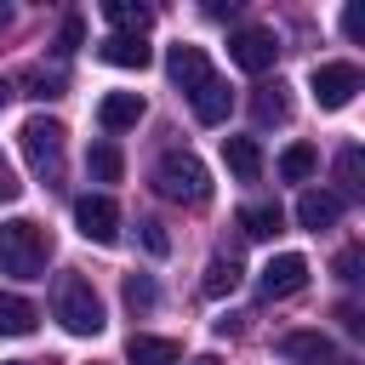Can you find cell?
I'll return each mask as SVG.
<instances>
[{
  "label": "cell",
  "instance_id": "obj_1",
  "mask_svg": "<svg viewBox=\"0 0 365 365\" xmlns=\"http://www.w3.org/2000/svg\"><path fill=\"white\" fill-rule=\"evenodd\" d=\"M46 257H51V240H46L40 222H29V217L0 222V274H11V279H46Z\"/></svg>",
  "mask_w": 365,
  "mask_h": 365
},
{
  "label": "cell",
  "instance_id": "obj_2",
  "mask_svg": "<svg viewBox=\"0 0 365 365\" xmlns=\"http://www.w3.org/2000/svg\"><path fill=\"white\" fill-rule=\"evenodd\" d=\"M51 314L63 319L68 336H97L103 331V302H97V291H91L86 274H63L51 285Z\"/></svg>",
  "mask_w": 365,
  "mask_h": 365
},
{
  "label": "cell",
  "instance_id": "obj_3",
  "mask_svg": "<svg viewBox=\"0 0 365 365\" xmlns=\"http://www.w3.org/2000/svg\"><path fill=\"white\" fill-rule=\"evenodd\" d=\"M154 188H160L165 200H177V205H200V200L211 194V171H205L188 148H165L160 165H154Z\"/></svg>",
  "mask_w": 365,
  "mask_h": 365
},
{
  "label": "cell",
  "instance_id": "obj_4",
  "mask_svg": "<svg viewBox=\"0 0 365 365\" xmlns=\"http://www.w3.org/2000/svg\"><path fill=\"white\" fill-rule=\"evenodd\" d=\"M17 143H23V160H29V171H34L40 182H57V177H63V125H57V120H46V114L23 120Z\"/></svg>",
  "mask_w": 365,
  "mask_h": 365
},
{
  "label": "cell",
  "instance_id": "obj_5",
  "mask_svg": "<svg viewBox=\"0 0 365 365\" xmlns=\"http://www.w3.org/2000/svg\"><path fill=\"white\" fill-rule=\"evenodd\" d=\"M228 57H234L245 74H268L274 57H279V34H274V29H257V23H251V29H234V34H228Z\"/></svg>",
  "mask_w": 365,
  "mask_h": 365
},
{
  "label": "cell",
  "instance_id": "obj_6",
  "mask_svg": "<svg viewBox=\"0 0 365 365\" xmlns=\"http://www.w3.org/2000/svg\"><path fill=\"white\" fill-rule=\"evenodd\" d=\"M74 228H80L91 245H114V234H120V205H114L108 194H80V200H74Z\"/></svg>",
  "mask_w": 365,
  "mask_h": 365
},
{
  "label": "cell",
  "instance_id": "obj_7",
  "mask_svg": "<svg viewBox=\"0 0 365 365\" xmlns=\"http://www.w3.org/2000/svg\"><path fill=\"white\" fill-rule=\"evenodd\" d=\"M359 86H365V80H359L354 63H319V68H314V97H319V108H348Z\"/></svg>",
  "mask_w": 365,
  "mask_h": 365
},
{
  "label": "cell",
  "instance_id": "obj_8",
  "mask_svg": "<svg viewBox=\"0 0 365 365\" xmlns=\"http://www.w3.org/2000/svg\"><path fill=\"white\" fill-rule=\"evenodd\" d=\"M308 285V257H297V251H279V257H268V268H262V279H257V291L274 302V297H297Z\"/></svg>",
  "mask_w": 365,
  "mask_h": 365
},
{
  "label": "cell",
  "instance_id": "obj_9",
  "mask_svg": "<svg viewBox=\"0 0 365 365\" xmlns=\"http://www.w3.org/2000/svg\"><path fill=\"white\" fill-rule=\"evenodd\" d=\"M279 354H285V359H302V365H348L342 348H336L325 331H285V336H279Z\"/></svg>",
  "mask_w": 365,
  "mask_h": 365
},
{
  "label": "cell",
  "instance_id": "obj_10",
  "mask_svg": "<svg viewBox=\"0 0 365 365\" xmlns=\"http://www.w3.org/2000/svg\"><path fill=\"white\" fill-rule=\"evenodd\" d=\"M165 68H171V80H177L188 97H194L200 86H211V80H217V68L205 63V51H200V46H171V51H165Z\"/></svg>",
  "mask_w": 365,
  "mask_h": 365
},
{
  "label": "cell",
  "instance_id": "obj_11",
  "mask_svg": "<svg viewBox=\"0 0 365 365\" xmlns=\"http://www.w3.org/2000/svg\"><path fill=\"white\" fill-rule=\"evenodd\" d=\"M143 108H148V103H143L137 91H108V97L97 103V125H103V131H131V125L143 120Z\"/></svg>",
  "mask_w": 365,
  "mask_h": 365
},
{
  "label": "cell",
  "instance_id": "obj_12",
  "mask_svg": "<svg viewBox=\"0 0 365 365\" xmlns=\"http://www.w3.org/2000/svg\"><path fill=\"white\" fill-rule=\"evenodd\" d=\"M97 57L114 63V68H148V63H154V51H148L137 34H108V40L97 46Z\"/></svg>",
  "mask_w": 365,
  "mask_h": 365
},
{
  "label": "cell",
  "instance_id": "obj_13",
  "mask_svg": "<svg viewBox=\"0 0 365 365\" xmlns=\"http://www.w3.org/2000/svg\"><path fill=\"white\" fill-rule=\"evenodd\" d=\"M336 217H342V200H336V194H325V188H308V194L297 200V222H302V228H314V234H319V228H331Z\"/></svg>",
  "mask_w": 365,
  "mask_h": 365
},
{
  "label": "cell",
  "instance_id": "obj_14",
  "mask_svg": "<svg viewBox=\"0 0 365 365\" xmlns=\"http://www.w3.org/2000/svg\"><path fill=\"white\" fill-rule=\"evenodd\" d=\"M222 160H228V171H234L240 182H257V177H262V148H257L251 137H222Z\"/></svg>",
  "mask_w": 365,
  "mask_h": 365
},
{
  "label": "cell",
  "instance_id": "obj_15",
  "mask_svg": "<svg viewBox=\"0 0 365 365\" xmlns=\"http://www.w3.org/2000/svg\"><path fill=\"white\" fill-rule=\"evenodd\" d=\"M34 325H40V308H34L29 297L0 291V336H29Z\"/></svg>",
  "mask_w": 365,
  "mask_h": 365
},
{
  "label": "cell",
  "instance_id": "obj_16",
  "mask_svg": "<svg viewBox=\"0 0 365 365\" xmlns=\"http://www.w3.org/2000/svg\"><path fill=\"white\" fill-rule=\"evenodd\" d=\"M125 359H131V365H177L182 348H177L171 336H143V331H137V336L125 342Z\"/></svg>",
  "mask_w": 365,
  "mask_h": 365
},
{
  "label": "cell",
  "instance_id": "obj_17",
  "mask_svg": "<svg viewBox=\"0 0 365 365\" xmlns=\"http://www.w3.org/2000/svg\"><path fill=\"white\" fill-rule=\"evenodd\" d=\"M279 222H285V211H279L274 200H262V205H240V234H245V240H274Z\"/></svg>",
  "mask_w": 365,
  "mask_h": 365
},
{
  "label": "cell",
  "instance_id": "obj_18",
  "mask_svg": "<svg viewBox=\"0 0 365 365\" xmlns=\"http://www.w3.org/2000/svg\"><path fill=\"white\" fill-rule=\"evenodd\" d=\"M103 17L114 23V34H137V40H143V34H148V23H154V11H148V6H137V0H108V6H103Z\"/></svg>",
  "mask_w": 365,
  "mask_h": 365
},
{
  "label": "cell",
  "instance_id": "obj_19",
  "mask_svg": "<svg viewBox=\"0 0 365 365\" xmlns=\"http://www.w3.org/2000/svg\"><path fill=\"white\" fill-rule=\"evenodd\" d=\"M336 182H342L336 200H359V194H365V154H359V143H348V148L336 154Z\"/></svg>",
  "mask_w": 365,
  "mask_h": 365
},
{
  "label": "cell",
  "instance_id": "obj_20",
  "mask_svg": "<svg viewBox=\"0 0 365 365\" xmlns=\"http://www.w3.org/2000/svg\"><path fill=\"white\" fill-rule=\"evenodd\" d=\"M251 114H257V125H279V120L291 114V103H285V86H262V91L251 97Z\"/></svg>",
  "mask_w": 365,
  "mask_h": 365
},
{
  "label": "cell",
  "instance_id": "obj_21",
  "mask_svg": "<svg viewBox=\"0 0 365 365\" xmlns=\"http://www.w3.org/2000/svg\"><path fill=\"white\" fill-rule=\"evenodd\" d=\"M314 165H319L314 143H291V148L279 154V177H285V182H302V177H314Z\"/></svg>",
  "mask_w": 365,
  "mask_h": 365
},
{
  "label": "cell",
  "instance_id": "obj_22",
  "mask_svg": "<svg viewBox=\"0 0 365 365\" xmlns=\"http://www.w3.org/2000/svg\"><path fill=\"white\" fill-rule=\"evenodd\" d=\"M86 165H91V177H97V182H120V171H125V160H120V148H114V143H97V148L86 154Z\"/></svg>",
  "mask_w": 365,
  "mask_h": 365
},
{
  "label": "cell",
  "instance_id": "obj_23",
  "mask_svg": "<svg viewBox=\"0 0 365 365\" xmlns=\"http://www.w3.org/2000/svg\"><path fill=\"white\" fill-rule=\"evenodd\" d=\"M240 285V262L234 257H211V268H205V297H228Z\"/></svg>",
  "mask_w": 365,
  "mask_h": 365
},
{
  "label": "cell",
  "instance_id": "obj_24",
  "mask_svg": "<svg viewBox=\"0 0 365 365\" xmlns=\"http://www.w3.org/2000/svg\"><path fill=\"white\" fill-rule=\"evenodd\" d=\"M154 302H160L154 279H148V274H131V279H125V308H131V314H148Z\"/></svg>",
  "mask_w": 365,
  "mask_h": 365
},
{
  "label": "cell",
  "instance_id": "obj_25",
  "mask_svg": "<svg viewBox=\"0 0 365 365\" xmlns=\"http://www.w3.org/2000/svg\"><path fill=\"white\" fill-rule=\"evenodd\" d=\"M359 257H365L359 245H348V251L336 257V279H342V285H354V279H359Z\"/></svg>",
  "mask_w": 365,
  "mask_h": 365
},
{
  "label": "cell",
  "instance_id": "obj_26",
  "mask_svg": "<svg viewBox=\"0 0 365 365\" xmlns=\"http://www.w3.org/2000/svg\"><path fill=\"white\" fill-rule=\"evenodd\" d=\"M143 245H148L154 257H165V251H171V240L160 234V222H143Z\"/></svg>",
  "mask_w": 365,
  "mask_h": 365
},
{
  "label": "cell",
  "instance_id": "obj_27",
  "mask_svg": "<svg viewBox=\"0 0 365 365\" xmlns=\"http://www.w3.org/2000/svg\"><path fill=\"white\" fill-rule=\"evenodd\" d=\"M342 34H348V40H359V34H365V11H359V6H348V11H342Z\"/></svg>",
  "mask_w": 365,
  "mask_h": 365
},
{
  "label": "cell",
  "instance_id": "obj_28",
  "mask_svg": "<svg viewBox=\"0 0 365 365\" xmlns=\"http://www.w3.org/2000/svg\"><path fill=\"white\" fill-rule=\"evenodd\" d=\"M80 40H86V23H80V17H68V23H63V46H57V51H74Z\"/></svg>",
  "mask_w": 365,
  "mask_h": 365
},
{
  "label": "cell",
  "instance_id": "obj_29",
  "mask_svg": "<svg viewBox=\"0 0 365 365\" xmlns=\"http://www.w3.org/2000/svg\"><path fill=\"white\" fill-rule=\"evenodd\" d=\"M17 188H23V182L11 177V165H0V205H6V200H17Z\"/></svg>",
  "mask_w": 365,
  "mask_h": 365
},
{
  "label": "cell",
  "instance_id": "obj_30",
  "mask_svg": "<svg viewBox=\"0 0 365 365\" xmlns=\"http://www.w3.org/2000/svg\"><path fill=\"white\" fill-rule=\"evenodd\" d=\"M342 325H348V331H354V336H359V331H365V319H359V308H354V302H342Z\"/></svg>",
  "mask_w": 365,
  "mask_h": 365
},
{
  "label": "cell",
  "instance_id": "obj_31",
  "mask_svg": "<svg viewBox=\"0 0 365 365\" xmlns=\"http://www.w3.org/2000/svg\"><path fill=\"white\" fill-rule=\"evenodd\" d=\"M188 365H217V359H211V354H200V359H188Z\"/></svg>",
  "mask_w": 365,
  "mask_h": 365
},
{
  "label": "cell",
  "instance_id": "obj_32",
  "mask_svg": "<svg viewBox=\"0 0 365 365\" xmlns=\"http://www.w3.org/2000/svg\"><path fill=\"white\" fill-rule=\"evenodd\" d=\"M6 23H11V6H0V29H6Z\"/></svg>",
  "mask_w": 365,
  "mask_h": 365
},
{
  "label": "cell",
  "instance_id": "obj_33",
  "mask_svg": "<svg viewBox=\"0 0 365 365\" xmlns=\"http://www.w3.org/2000/svg\"><path fill=\"white\" fill-rule=\"evenodd\" d=\"M6 365H23V359H6Z\"/></svg>",
  "mask_w": 365,
  "mask_h": 365
}]
</instances>
